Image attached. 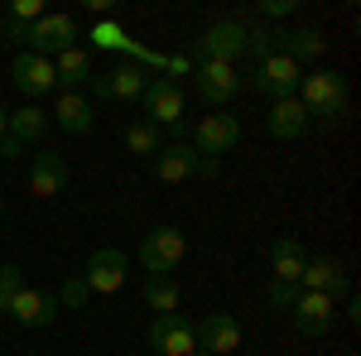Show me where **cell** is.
Listing matches in <instances>:
<instances>
[{
    "label": "cell",
    "instance_id": "cell-1",
    "mask_svg": "<svg viewBox=\"0 0 361 356\" xmlns=\"http://www.w3.org/2000/svg\"><path fill=\"white\" fill-rule=\"evenodd\" d=\"M294 97L304 102L308 116H318V121H328V125H333L337 116L347 111V78H342V73H328V68H318V73H304Z\"/></svg>",
    "mask_w": 361,
    "mask_h": 356
},
{
    "label": "cell",
    "instance_id": "cell-2",
    "mask_svg": "<svg viewBox=\"0 0 361 356\" xmlns=\"http://www.w3.org/2000/svg\"><path fill=\"white\" fill-rule=\"evenodd\" d=\"M78 44V25H73V15H63V10H44L34 25H29V34H25V49L29 54H63V49H73Z\"/></svg>",
    "mask_w": 361,
    "mask_h": 356
},
{
    "label": "cell",
    "instance_id": "cell-3",
    "mask_svg": "<svg viewBox=\"0 0 361 356\" xmlns=\"http://www.w3.org/2000/svg\"><path fill=\"white\" fill-rule=\"evenodd\" d=\"M183 250H188V241H183L178 226H154V231L140 241V265L149 274H169V270H178Z\"/></svg>",
    "mask_w": 361,
    "mask_h": 356
},
{
    "label": "cell",
    "instance_id": "cell-4",
    "mask_svg": "<svg viewBox=\"0 0 361 356\" xmlns=\"http://www.w3.org/2000/svg\"><path fill=\"white\" fill-rule=\"evenodd\" d=\"M193 54L202 63H236V54H246V25L241 20H217L212 29H202Z\"/></svg>",
    "mask_w": 361,
    "mask_h": 356
},
{
    "label": "cell",
    "instance_id": "cell-5",
    "mask_svg": "<svg viewBox=\"0 0 361 356\" xmlns=\"http://www.w3.org/2000/svg\"><path fill=\"white\" fill-rule=\"evenodd\" d=\"M149 347L159 356H193L197 352V328L183 313H159L149 323Z\"/></svg>",
    "mask_w": 361,
    "mask_h": 356
},
{
    "label": "cell",
    "instance_id": "cell-6",
    "mask_svg": "<svg viewBox=\"0 0 361 356\" xmlns=\"http://www.w3.org/2000/svg\"><path fill=\"white\" fill-rule=\"evenodd\" d=\"M241 140V125H236V116H222V111H212V116H202L193 130V154L197 159H222L226 149Z\"/></svg>",
    "mask_w": 361,
    "mask_h": 356
},
{
    "label": "cell",
    "instance_id": "cell-7",
    "mask_svg": "<svg viewBox=\"0 0 361 356\" xmlns=\"http://www.w3.org/2000/svg\"><path fill=\"white\" fill-rule=\"evenodd\" d=\"M145 87H149V73L140 63H116L111 73H102V78L92 73V92L106 97V102H140Z\"/></svg>",
    "mask_w": 361,
    "mask_h": 356
},
{
    "label": "cell",
    "instance_id": "cell-8",
    "mask_svg": "<svg viewBox=\"0 0 361 356\" xmlns=\"http://www.w3.org/2000/svg\"><path fill=\"white\" fill-rule=\"evenodd\" d=\"M299 78H304V68H299L294 58H284V54H270V58L255 63V92H265V97H275V102L294 97V92H299Z\"/></svg>",
    "mask_w": 361,
    "mask_h": 356
},
{
    "label": "cell",
    "instance_id": "cell-9",
    "mask_svg": "<svg viewBox=\"0 0 361 356\" xmlns=\"http://www.w3.org/2000/svg\"><path fill=\"white\" fill-rule=\"evenodd\" d=\"M145 116H149L154 130H159V125L183 130V92H178V82H169V78H149V87H145Z\"/></svg>",
    "mask_w": 361,
    "mask_h": 356
},
{
    "label": "cell",
    "instance_id": "cell-10",
    "mask_svg": "<svg viewBox=\"0 0 361 356\" xmlns=\"http://www.w3.org/2000/svg\"><path fill=\"white\" fill-rule=\"evenodd\" d=\"M193 78H197V97H202L207 106H226V102L241 92V73H236V63H197Z\"/></svg>",
    "mask_w": 361,
    "mask_h": 356
},
{
    "label": "cell",
    "instance_id": "cell-11",
    "mask_svg": "<svg viewBox=\"0 0 361 356\" xmlns=\"http://www.w3.org/2000/svg\"><path fill=\"white\" fill-rule=\"evenodd\" d=\"M126 250H97L92 260H87V270H82V284H87V294H116L121 284H126Z\"/></svg>",
    "mask_w": 361,
    "mask_h": 356
},
{
    "label": "cell",
    "instance_id": "cell-12",
    "mask_svg": "<svg viewBox=\"0 0 361 356\" xmlns=\"http://www.w3.org/2000/svg\"><path fill=\"white\" fill-rule=\"evenodd\" d=\"M193 328H197V352H207V356H231L241 347V323L231 313H207Z\"/></svg>",
    "mask_w": 361,
    "mask_h": 356
},
{
    "label": "cell",
    "instance_id": "cell-13",
    "mask_svg": "<svg viewBox=\"0 0 361 356\" xmlns=\"http://www.w3.org/2000/svg\"><path fill=\"white\" fill-rule=\"evenodd\" d=\"M58 294H44V289H20L10 308H5V318H15V323H25V328H49L58 318Z\"/></svg>",
    "mask_w": 361,
    "mask_h": 356
},
{
    "label": "cell",
    "instance_id": "cell-14",
    "mask_svg": "<svg viewBox=\"0 0 361 356\" xmlns=\"http://www.w3.org/2000/svg\"><path fill=\"white\" fill-rule=\"evenodd\" d=\"M10 82L20 87L25 97H49L54 92V58H44V54H20L15 58V68H10Z\"/></svg>",
    "mask_w": 361,
    "mask_h": 356
},
{
    "label": "cell",
    "instance_id": "cell-15",
    "mask_svg": "<svg viewBox=\"0 0 361 356\" xmlns=\"http://www.w3.org/2000/svg\"><path fill=\"white\" fill-rule=\"evenodd\" d=\"M294 328L304 332V337H323V332L333 328V294H308L299 289V299H294Z\"/></svg>",
    "mask_w": 361,
    "mask_h": 356
},
{
    "label": "cell",
    "instance_id": "cell-16",
    "mask_svg": "<svg viewBox=\"0 0 361 356\" xmlns=\"http://www.w3.org/2000/svg\"><path fill=\"white\" fill-rule=\"evenodd\" d=\"M154 173H159L164 183H183V178H193V173H197L193 145H183V140H173V145H159V154H154Z\"/></svg>",
    "mask_w": 361,
    "mask_h": 356
},
{
    "label": "cell",
    "instance_id": "cell-17",
    "mask_svg": "<svg viewBox=\"0 0 361 356\" xmlns=\"http://www.w3.org/2000/svg\"><path fill=\"white\" fill-rule=\"evenodd\" d=\"M63 183H68L63 154H34V164H29V192L34 197H54V192H63Z\"/></svg>",
    "mask_w": 361,
    "mask_h": 356
},
{
    "label": "cell",
    "instance_id": "cell-18",
    "mask_svg": "<svg viewBox=\"0 0 361 356\" xmlns=\"http://www.w3.org/2000/svg\"><path fill=\"white\" fill-rule=\"evenodd\" d=\"M265 125H270V135L275 140H299L308 130V111L299 97H284V102H275L270 106V116H265Z\"/></svg>",
    "mask_w": 361,
    "mask_h": 356
},
{
    "label": "cell",
    "instance_id": "cell-19",
    "mask_svg": "<svg viewBox=\"0 0 361 356\" xmlns=\"http://www.w3.org/2000/svg\"><path fill=\"white\" fill-rule=\"evenodd\" d=\"M299 289H308V294H342L347 289V274H342V265H337L333 255H323V260H308L304 265Z\"/></svg>",
    "mask_w": 361,
    "mask_h": 356
},
{
    "label": "cell",
    "instance_id": "cell-20",
    "mask_svg": "<svg viewBox=\"0 0 361 356\" xmlns=\"http://www.w3.org/2000/svg\"><path fill=\"white\" fill-rule=\"evenodd\" d=\"M54 82H58V92H68V87H78V82H92V54H87L82 44H73V49H63L54 58Z\"/></svg>",
    "mask_w": 361,
    "mask_h": 356
},
{
    "label": "cell",
    "instance_id": "cell-21",
    "mask_svg": "<svg viewBox=\"0 0 361 356\" xmlns=\"http://www.w3.org/2000/svg\"><path fill=\"white\" fill-rule=\"evenodd\" d=\"M304 265H308L304 246H299L294 236H279V241H275V250H270V270H275V279H279V284H299Z\"/></svg>",
    "mask_w": 361,
    "mask_h": 356
},
{
    "label": "cell",
    "instance_id": "cell-22",
    "mask_svg": "<svg viewBox=\"0 0 361 356\" xmlns=\"http://www.w3.org/2000/svg\"><path fill=\"white\" fill-rule=\"evenodd\" d=\"M58 125L68 130V135H87L92 130V102L78 97V92H58Z\"/></svg>",
    "mask_w": 361,
    "mask_h": 356
},
{
    "label": "cell",
    "instance_id": "cell-23",
    "mask_svg": "<svg viewBox=\"0 0 361 356\" xmlns=\"http://www.w3.org/2000/svg\"><path fill=\"white\" fill-rule=\"evenodd\" d=\"M44 130H49V111H39V106H20V111H10V121H5V135H15L20 145L39 140Z\"/></svg>",
    "mask_w": 361,
    "mask_h": 356
},
{
    "label": "cell",
    "instance_id": "cell-24",
    "mask_svg": "<svg viewBox=\"0 0 361 356\" xmlns=\"http://www.w3.org/2000/svg\"><path fill=\"white\" fill-rule=\"evenodd\" d=\"M279 54L308 63V58H323V34L318 29H294V34H279Z\"/></svg>",
    "mask_w": 361,
    "mask_h": 356
},
{
    "label": "cell",
    "instance_id": "cell-25",
    "mask_svg": "<svg viewBox=\"0 0 361 356\" xmlns=\"http://www.w3.org/2000/svg\"><path fill=\"white\" fill-rule=\"evenodd\" d=\"M140 294H145V303H149L154 313H178V284H173L169 274H149Z\"/></svg>",
    "mask_w": 361,
    "mask_h": 356
},
{
    "label": "cell",
    "instance_id": "cell-26",
    "mask_svg": "<svg viewBox=\"0 0 361 356\" xmlns=\"http://www.w3.org/2000/svg\"><path fill=\"white\" fill-rule=\"evenodd\" d=\"M246 54H255V58L279 54V34L265 29V25H246Z\"/></svg>",
    "mask_w": 361,
    "mask_h": 356
},
{
    "label": "cell",
    "instance_id": "cell-27",
    "mask_svg": "<svg viewBox=\"0 0 361 356\" xmlns=\"http://www.w3.org/2000/svg\"><path fill=\"white\" fill-rule=\"evenodd\" d=\"M126 145H130V154H159V130L154 125H130Z\"/></svg>",
    "mask_w": 361,
    "mask_h": 356
},
{
    "label": "cell",
    "instance_id": "cell-28",
    "mask_svg": "<svg viewBox=\"0 0 361 356\" xmlns=\"http://www.w3.org/2000/svg\"><path fill=\"white\" fill-rule=\"evenodd\" d=\"M25 289V274H20V265H0V313L10 308V299Z\"/></svg>",
    "mask_w": 361,
    "mask_h": 356
},
{
    "label": "cell",
    "instance_id": "cell-29",
    "mask_svg": "<svg viewBox=\"0 0 361 356\" xmlns=\"http://www.w3.org/2000/svg\"><path fill=\"white\" fill-rule=\"evenodd\" d=\"M87 299H92V294H87L82 274H78V279H63V294H58V303H63V308H82Z\"/></svg>",
    "mask_w": 361,
    "mask_h": 356
},
{
    "label": "cell",
    "instance_id": "cell-30",
    "mask_svg": "<svg viewBox=\"0 0 361 356\" xmlns=\"http://www.w3.org/2000/svg\"><path fill=\"white\" fill-rule=\"evenodd\" d=\"M92 44H97V49H126V34L116 25H97L92 29Z\"/></svg>",
    "mask_w": 361,
    "mask_h": 356
},
{
    "label": "cell",
    "instance_id": "cell-31",
    "mask_svg": "<svg viewBox=\"0 0 361 356\" xmlns=\"http://www.w3.org/2000/svg\"><path fill=\"white\" fill-rule=\"evenodd\" d=\"M39 15H44L39 0H15V5H10V20H20V25H34Z\"/></svg>",
    "mask_w": 361,
    "mask_h": 356
},
{
    "label": "cell",
    "instance_id": "cell-32",
    "mask_svg": "<svg viewBox=\"0 0 361 356\" xmlns=\"http://www.w3.org/2000/svg\"><path fill=\"white\" fill-rule=\"evenodd\" d=\"M294 299H299V284H270V303H275V308H294Z\"/></svg>",
    "mask_w": 361,
    "mask_h": 356
},
{
    "label": "cell",
    "instance_id": "cell-33",
    "mask_svg": "<svg viewBox=\"0 0 361 356\" xmlns=\"http://www.w3.org/2000/svg\"><path fill=\"white\" fill-rule=\"evenodd\" d=\"M20 154H25V145H20V140H15V135H0V159H20Z\"/></svg>",
    "mask_w": 361,
    "mask_h": 356
},
{
    "label": "cell",
    "instance_id": "cell-34",
    "mask_svg": "<svg viewBox=\"0 0 361 356\" xmlns=\"http://www.w3.org/2000/svg\"><path fill=\"white\" fill-rule=\"evenodd\" d=\"M29 25H20V20H5V39H15V44H25Z\"/></svg>",
    "mask_w": 361,
    "mask_h": 356
},
{
    "label": "cell",
    "instance_id": "cell-35",
    "mask_svg": "<svg viewBox=\"0 0 361 356\" xmlns=\"http://www.w3.org/2000/svg\"><path fill=\"white\" fill-rule=\"evenodd\" d=\"M289 10H294L289 0H270V5H260V15H289Z\"/></svg>",
    "mask_w": 361,
    "mask_h": 356
},
{
    "label": "cell",
    "instance_id": "cell-36",
    "mask_svg": "<svg viewBox=\"0 0 361 356\" xmlns=\"http://www.w3.org/2000/svg\"><path fill=\"white\" fill-rule=\"evenodd\" d=\"M5 121H10V111H5V106H0V135H5Z\"/></svg>",
    "mask_w": 361,
    "mask_h": 356
},
{
    "label": "cell",
    "instance_id": "cell-37",
    "mask_svg": "<svg viewBox=\"0 0 361 356\" xmlns=\"http://www.w3.org/2000/svg\"><path fill=\"white\" fill-rule=\"evenodd\" d=\"M193 356H207V352H193Z\"/></svg>",
    "mask_w": 361,
    "mask_h": 356
},
{
    "label": "cell",
    "instance_id": "cell-38",
    "mask_svg": "<svg viewBox=\"0 0 361 356\" xmlns=\"http://www.w3.org/2000/svg\"><path fill=\"white\" fill-rule=\"evenodd\" d=\"M0 207H5V202H0Z\"/></svg>",
    "mask_w": 361,
    "mask_h": 356
}]
</instances>
